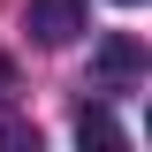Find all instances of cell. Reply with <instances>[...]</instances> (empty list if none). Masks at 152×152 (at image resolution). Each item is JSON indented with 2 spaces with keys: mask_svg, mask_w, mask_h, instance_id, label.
Here are the masks:
<instances>
[{
  "mask_svg": "<svg viewBox=\"0 0 152 152\" xmlns=\"http://www.w3.org/2000/svg\"><path fill=\"white\" fill-rule=\"evenodd\" d=\"M15 107V61H0V114Z\"/></svg>",
  "mask_w": 152,
  "mask_h": 152,
  "instance_id": "4",
  "label": "cell"
},
{
  "mask_svg": "<svg viewBox=\"0 0 152 152\" xmlns=\"http://www.w3.org/2000/svg\"><path fill=\"white\" fill-rule=\"evenodd\" d=\"M137 69H145V46H137V38H107L99 61H91V84H99V91H114V84H129Z\"/></svg>",
  "mask_w": 152,
  "mask_h": 152,
  "instance_id": "2",
  "label": "cell"
},
{
  "mask_svg": "<svg viewBox=\"0 0 152 152\" xmlns=\"http://www.w3.org/2000/svg\"><path fill=\"white\" fill-rule=\"evenodd\" d=\"M23 31H31L38 46H69V38L84 31V0H31V8H23Z\"/></svg>",
  "mask_w": 152,
  "mask_h": 152,
  "instance_id": "1",
  "label": "cell"
},
{
  "mask_svg": "<svg viewBox=\"0 0 152 152\" xmlns=\"http://www.w3.org/2000/svg\"><path fill=\"white\" fill-rule=\"evenodd\" d=\"M76 137H84V145H122V129H114L99 107H84V114H76Z\"/></svg>",
  "mask_w": 152,
  "mask_h": 152,
  "instance_id": "3",
  "label": "cell"
},
{
  "mask_svg": "<svg viewBox=\"0 0 152 152\" xmlns=\"http://www.w3.org/2000/svg\"><path fill=\"white\" fill-rule=\"evenodd\" d=\"M122 8H137V0H122Z\"/></svg>",
  "mask_w": 152,
  "mask_h": 152,
  "instance_id": "5",
  "label": "cell"
}]
</instances>
